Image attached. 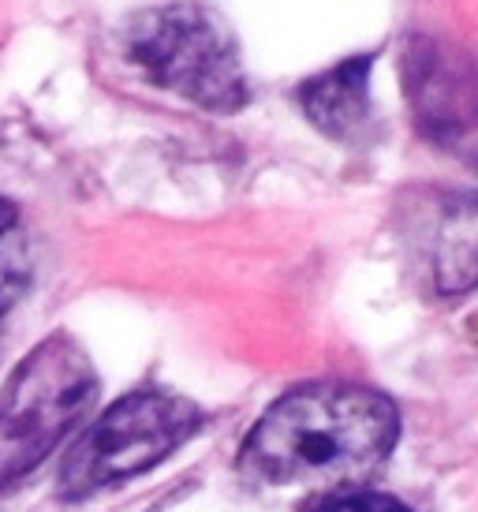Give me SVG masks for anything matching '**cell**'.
<instances>
[{
    "instance_id": "6da1fadb",
    "label": "cell",
    "mask_w": 478,
    "mask_h": 512,
    "mask_svg": "<svg viewBox=\"0 0 478 512\" xmlns=\"http://www.w3.org/2000/svg\"><path fill=\"white\" fill-rule=\"evenodd\" d=\"M396 434V408L381 393L303 385L258 419L243 460L269 483H340L378 468Z\"/></svg>"
},
{
    "instance_id": "7a4b0ae2",
    "label": "cell",
    "mask_w": 478,
    "mask_h": 512,
    "mask_svg": "<svg viewBox=\"0 0 478 512\" xmlns=\"http://www.w3.org/2000/svg\"><path fill=\"white\" fill-rule=\"evenodd\" d=\"M94 393V367L68 337H49L19 363L0 397V490L57 449L90 412Z\"/></svg>"
},
{
    "instance_id": "3957f363",
    "label": "cell",
    "mask_w": 478,
    "mask_h": 512,
    "mask_svg": "<svg viewBox=\"0 0 478 512\" xmlns=\"http://www.w3.org/2000/svg\"><path fill=\"white\" fill-rule=\"evenodd\" d=\"M131 57L154 83L202 109L232 113L247 101L232 34L198 4H172L146 15L131 34Z\"/></svg>"
},
{
    "instance_id": "277c9868",
    "label": "cell",
    "mask_w": 478,
    "mask_h": 512,
    "mask_svg": "<svg viewBox=\"0 0 478 512\" xmlns=\"http://www.w3.org/2000/svg\"><path fill=\"white\" fill-rule=\"evenodd\" d=\"M198 419L202 412L191 400L165 393H131L101 415L90 434L75 445L60 475L64 494L79 498L98 486L154 468L157 460H165L180 441L195 434Z\"/></svg>"
},
{
    "instance_id": "5b68a950",
    "label": "cell",
    "mask_w": 478,
    "mask_h": 512,
    "mask_svg": "<svg viewBox=\"0 0 478 512\" xmlns=\"http://www.w3.org/2000/svg\"><path fill=\"white\" fill-rule=\"evenodd\" d=\"M426 255L437 292H467L478 285V195H445L437 202Z\"/></svg>"
},
{
    "instance_id": "8992f818",
    "label": "cell",
    "mask_w": 478,
    "mask_h": 512,
    "mask_svg": "<svg viewBox=\"0 0 478 512\" xmlns=\"http://www.w3.org/2000/svg\"><path fill=\"white\" fill-rule=\"evenodd\" d=\"M366 75H370V57L344 60L333 72L310 79L299 90V101L307 116L325 131V135H352L366 124Z\"/></svg>"
},
{
    "instance_id": "52a82bcc",
    "label": "cell",
    "mask_w": 478,
    "mask_h": 512,
    "mask_svg": "<svg viewBox=\"0 0 478 512\" xmlns=\"http://www.w3.org/2000/svg\"><path fill=\"white\" fill-rule=\"evenodd\" d=\"M30 281V251L12 202H0V318L12 311Z\"/></svg>"
},
{
    "instance_id": "ba28073f",
    "label": "cell",
    "mask_w": 478,
    "mask_h": 512,
    "mask_svg": "<svg viewBox=\"0 0 478 512\" xmlns=\"http://www.w3.org/2000/svg\"><path fill=\"white\" fill-rule=\"evenodd\" d=\"M310 512H411L404 501L378 494V490H337L325 501H318Z\"/></svg>"
}]
</instances>
